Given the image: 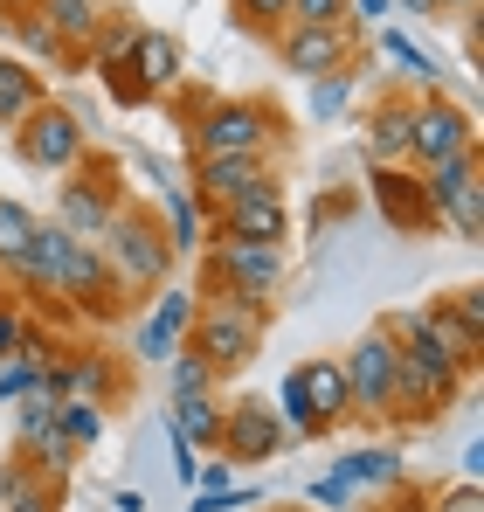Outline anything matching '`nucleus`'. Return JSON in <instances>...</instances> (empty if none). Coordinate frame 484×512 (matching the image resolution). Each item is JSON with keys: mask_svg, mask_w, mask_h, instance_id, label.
I'll return each instance as SVG.
<instances>
[{"mask_svg": "<svg viewBox=\"0 0 484 512\" xmlns=\"http://www.w3.org/2000/svg\"><path fill=\"white\" fill-rule=\"evenodd\" d=\"M381 49H388L395 63H408V77H415V84H429V90H436V77H443V70H436V63H429V56H422V49H415L408 35H395V28H381Z\"/></svg>", "mask_w": 484, "mask_h": 512, "instance_id": "nucleus-32", "label": "nucleus"}, {"mask_svg": "<svg viewBox=\"0 0 484 512\" xmlns=\"http://www.w3.org/2000/svg\"><path fill=\"white\" fill-rule=\"evenodd\" d=\"M0 7H21V0H0Z\"/></svg>", "mask_w": 484, "mask_h": 512, "instance_id": "nucleus-49", "label": "nucleus"}, {"mask_svg": "<svg viewBox=\"0 0 484 512\" xmlns=\"http://www.w3.org/2000/svg\"><path fill=\"white\" fill-rule=\"evenodd\" d=\"M464 146H478V125H471V111L464 104H450V97H415V111H408V160L429 173L443 167V160H457Z\"/></svg>", "mask_w": 484, "mask_h": 512, "instance_id": "nucleus-9", "label": "nucleus"}, {"mask_svg": "<svg viewBox=\"0 0 484 512\" xmlns=\"http://www.w3.org/2000/svg\"><path fill=\"white\" fill-rule=\"evenodd\" d=\"M187 180H194V187H187V201L201 208V222H208L215 208L242 201V194L277 187V180H270V167H263L256 153H215V160H194V173H187Z\"/></svg>", "mask_w": 484, "mask_h": 512, "instance_id": "nucleus-11", "label": "nucleus"}, {"mask_svg": "<svg viewBox=\"0 0 484 512\" xmlns=\"http://www.w3.org/2000/svg\"><path fill=\"white\" fill-rule=\"evenodd\" d=\"M28 236H35V208L0 201V270H14V256L28 250Z\"/></svg>", "mask_w": 484, "mask_h": 512, "instance_id": "nucleus-28", "label": "nucleus"}, {"mask_svg": "<svg viewBox=\"0 0 484 512\" xmlns=\"http://www.w3.org/2000/svg\"><path fill=\"white\" fill-rule=\"evenodd\" d=\"M166 443H173V471H180V478L194 485V471H201V457H194V443H187V436H180L173 423H166Z\"/></svg>", "mask_w": 484, "mask_h": 512, "instance_id": "nucleus-40", "label": "nucleus"}, {"mask_svg": "<svg viewBox=\"0 0 484 512\" xmlns=\"http://www.w3.org/2000/svg\"><path fill=\"white\" fill-rule=\"evenodd\" d=\"M21 485H28V471H21V464H7V471H0V506H7Z\"/></svg>", "mask_w": 484, "mask_h": 512, "instance_id": "nucleus-44", "label": "nucleus"}, {"mask_svg": "<svg viewBox=\"0 0 484 512\" xmlns=\"http://www.w3.org/2000/svg\"><path fill=\"white\" fill-rule=\"evenodd\" d=\"M346 90H353V70H346V77H319V84H312V111H319V118H339V111H346Z\"/></svg>", "mask_w": 484, "mask_h": 512, "instance_id": "nucleus-37", "label": "nucleus"}, {"mask_svg": "<svg viewBox=\"0 0 484 512\" xmlns=\"http://www.w3.org/2000/svg\"><path fill=\"white\" fill-rule=\"evenodd\" d=\"M395 7H408V14H436V0H395Z\"/></svg>", "mask_w": 484, "mask_h": 512, "instance_id": "nucleus-46", "label": "nucleus"}, {"mask_svg": "<svg viewBox=\"0 0 484 512\" xmlns=\"http://www.w3.org/2000/svg\"><path fill=\"white\" fill-rule=\"evenodd\" d=\"M166 374H173V395H215V381H222V374H215L201 353H187V346L166 360Z\"/></svg>", "mask_w": 484, "mask_h": 512, "instance_id": "nucleus-29", "label": "nucleus"}, {"mask_svg": "<svg viewBox=\"0 0 484 512\" xmlns=\"http://www.w3.org/2000/svg\"><path fill=\"white\" fill-rule=\"evenodd\" d=\"M402 512H429V506H402Z\"/></svg>", "mask_w": 484, "mask_h": 512, "instance_id": "nucleus-48", "label": "nucleus"}, {"mask_svg": "<svg viewBox=\"0 0 484 512\" xmlns=\"http://www.w3.org/2000/svg\"><path fill=\"white\" fill-rule=\"evenodd\" d=\"M443 7H478V0H436V14H443Z\"/></svg>", "mask_w": 484, "mask_h": 512, "instance_id": "nucleus-47", "label": "nucleus"}, {"mask_svg": "<svg viewBox=\"0 0 484 512\" xmlns=\"http://www.w3.org/2000/svg\"><path fill=\"white\" fill-rule=\"evenodd\" d=\"M70 229L63 222H35V236H28V250L14 256V270L7 277H21L28 291H56V277H63V263H70Z\"/></svg>", "mask_w": 484, "mask_h": 512, "instance_id": "nucleus-16", "label": "nucleus"}, {"mask_svg": "<svg viewBox=\"0 0 484 512\" xmlns=\"http://www.w3.org/2000/svg\"><path fill=\"white\" fill-rule=\"evenodd\" d=\"M187 326H194V291H180V284H160V305L146 312V326H139V360H153L166 367L180 346H187Z\"/></svg>", "mask_w": 484, "mask_h": 512, "instance_id": "nucleus-15", "label": "nucleus"}, {"mask_svg": "<svg viewBox=\"0 0 484 512\" xmlns=\"http://www.w3.org/2000/svg\"><path fill=\"white\" fill-rule=\"evenodd\" d=\"M14 153H21L35 173H77L83 153H90V139H83V125L63 111V104L42 97V104L14 125Z\"/></svg>", "mask_w": 484, "mask_h": 512, "instance_id": "nucleus-8", "label": "nucleus"}, {"mask_svg": "<svg viewBox=\"0 0 484 512\" xmlns=\"http://www.w3.org/2000/svg\"><path fill=\"white\" fill-rule=\"evenodd\" d=\"M443 222H450L464 243H478V236H484V173L457 194V201H450V208H443Z\"/></svg>", "mask_w": 484, "mask_h": 512, "instance_id": "nucleus-30", "label": "nucleus"}, {"mask_svg": "<svg viewBox=\"0 0 484 512\" xmlns=\"http://www.w3.org/2000/svg\"><path fill=\"white\" fill-rule=\"evenodd\" d=\"M125 208V187H118V160H97V153H83L77 180H63V194H56V222L77 236V243H97L104 229H111V215Z\"/></svg>", "mask_w": 484, "mask_h": 512, "instance_id": "nucleus-6", "label": "nucleus"}, {"mask_svg": "<svg viewBox=\"0 0 484 512\" xmlns=\"http://www.w3.org/2000/svg\"><path fill=\"white\" fill-rule=\"evenodd\" d=\"M312 506H325V512H346L353 506V485L339 478V471H325V478H312V492H305Z\"/></svg>", "mask_w": 484, "mask_h": 512, "instance_id": "nucleus-38", "label": "nucleus"}, {"mask_svg": "<svg viewBox=\"0 0 484 512\" xmlns=\"http://www.w3.org/2000/svg\"><path fill=\"white\" fill-rule=\"evenodd\" d=\"M166 423L180 429L194 450H215V443H222V402H215V395H173Z\"/></svg>", "mask_w": 484, "mask_h": 512, "instance_id": "nucleus-20", "label": "nucleus"}, {"mask_svg": "<svg viewBox=\"0 0 484 512\" xmlns=\"http://www.w3.org/2000/svg\"><path fill=\"white\" fill-rule=\"evenodd\" d=\"M291 21L298 28H332V21H346V0H291Z\"/></svg>", "mask_w": 484, "mask_h": 512, "instance_id": "nucleus-36", "label": "nucleus"}, {"mask_svg": "<svg viewBox=\"0 0 484 512\" xmlns=\"http://www.w3.org/2000/svg\"><path fill=\"white\" fill-rule=\"evenodd\" d=\"M270 409H277V423H284V436H332V429H339L346 416H353L339 360H325V353H319V360L291 367Z\"/></svg>", "mask_w": 484, "mask_h": 512, "instance_id": "nucleus-2", "label": "nucleus"}, {"mask_svg": "<svg viewBox=\"0 0 484 512\" xmlns=\"http://www.w3.org/2000/svg\"><path fill=\"white\" fill-rule=\"evenodd\" d=\"M14 346H21V312L0 305V360H14Z\"/></svg>", "mask_w": 484, "mask_h": 512, "instance_id": "nucleus-42", "label": "nucleus"}, {"mask_svg": "<svg viewBox=\"0 0 484 512\" xmlns=\"http://www.w3.org/2000/svg\"><path fill=\"white\" fill-rule=\"evenodd\" d=\"M125 77L146 90V97H153V90H173V84H180V42H173V35H146V28H139V49H132Z\"/></svg>", "mask_w": 484, "mask_h": 512, "instance_id": "nucleus-17", "label": "nucleus"}, {"mask_svg": "<svg viewBox=\"0 0 484 512\" xmlns=\"http://www.w3.org/2000/svg\"><path fill=\"white\" fill-rule=\"evenodd\" d=\"M478 173H484L478 146H464V153H457V160H443V167H429V173H422V194H429V208L443 215V208H450V201H457V194L478 180Z\"/></svg>", "mask_w": 484, "mask_h": 512, "instance_id": "nucleus-22", "label": "nucleus"}, {"mask_svg": "<svg viewBox=\"0 0 484 512\" xmlns=\"http://www.w3.org/2000/svg\"><path fill=\"white\" fill-rule=\"evenodd\" d=\"M97 250H104L111 277L125 291H160L166 277H173V243H166V229H160V208H118L111 229L97 236Z\"/></svg>", "mask_w": 484, "mask_h": 512, "instance_id": "nucleus-1", "label": "nucleus"}, {"mask_svg": "<svg viewBox=\"0 0 484 512\" xmlns=\"http://www.w3.org/2000/svg\"><path fill=\"white\" fill-rule=\"evenodd\" d=\"M339 478H346V485H402V450H395V443L346 450V457H339Z\"/></svg>", "mask_w": 484, "mask_h": 512, "instance_id": "nucleus-21", "label": "nucleus"}, {"mask_svg": "<svg viewBox=\"0 0 484 512\" xmlns=\"http://www.w3.org/2000/svg\"><path fill=\"white\" fill-rule=\"evenodd\" d=\"M7 28L21 35V49H35V56H63V42L49 35V21L42 14H7Z\"/></svg>", "mask_w": 484, "mask_h": 512, "instance_id": "nucleus-34", "label": "nucleus"}, {"mask_svg": "<svg viewBox=\"0 0 484 512\" xmlns=\"http://www.w3.org/2000/svg\"><path fill=\"white\" fill-rule=\"evenodd\" d=\"M381 201H388L395 229H415V222H429V215H436V208H429V194H422V180H402V173H381Z\"/></svg>", "mask_w": 484, "mask_h": 512, "instance_id": "nucleus-24", "label": "nucleus"}, {"mask_svg": "<svg viewBox=\"0 0 484 512\" xmlns=\"http://www.w3.org/2000/svg\"><path fill=\"white\" fill-rule=\"evenodd\" d=\"M35 104H42V77L14 56H0V125H21Z\"/></svg>", "mask_w": 484, "mask_h": 512, "instance_id": "nucleus-23", "label": "nucleus"}, {"mask_svg": "<svg viewBox=\"0 0 484 512\" xmlns=\"http://www.w3.org/2000/svg\"><path fill=\"white\" fill-rule=\"evenodd\" d=\"M229 464H263V457H277L284 450V423H277V409L263 402V395H249V402H229L222 409V443H215Z\"/></svg>", "mask_w": 484, "mask_h": 512, "instance_id": "nucleus-13", "label": "nucleus"}, {"mask_svg": "<svg viewBox=\"0 0 484 512\" xmlns=\"http://www.w3.org/2000/svg\"><path fill=\"white\" fill-rule=\"evenodd\" d=\"M263 319L256 305H236V298H194V326H187V353H201L215 374H236L242 360L263 346Z\"/></svg>", "mask_w": 484, "mask_h": 512, "instance_id": "nucleus-4", "label": "nucleus"}, {"mask_svg": "<svg viewBox=\"0 0 484 512\" xmlns=\"http://www.w3.org/2000/svg\"><path fill=\"white\" fill-rule=\"evenodd\" d=\"M429 512H484V492H478V485H457V492H443Z\"/></svg>", "mask_w": 484, "mask_h": 512, "instance_id": "nucleus-41", "label": "nucleus"}, {"mask_svg": "<svg viewBox=\"0 0 484 512\" xmlns=\"http://www.w3.org/2000/svg\"><path fill=\"white\" fill-rule=\"evenodd\" d=\"M381 14H395V0H346V21L360 28V21H381Z\"/></svg>", "mask_w": 484, "mask_h": 512, "instance_id": "nucleus-43", "label": "nucleus"}, {"mask_svg": "<svg viewBox=\"0 0 484 512\" xmlns=\"http://www.w3.org/2000/svg\"><path fill=\"white\" fill-rule=\"evenodd\" d=\"M229 7H236L249 28H284L291 21V0H229Z\"/></svg>", "mask_w": 484, "mask_h": 512, "instance_id": "nucleus-35", "label": "nucleus"}, {"mask_svg": "<svg viewBox=\"0 0 484 512\" xmlns=\"http://www.w3.org/2000/svg\"><path fill=\"white\" fill-rule=\"evenodd\" d=\"M42 21H49V35H56L63 49H70V42L90 49V42H97V28H104L111 14H104L97 0H42Z\"/></svg>", "mask_w": 484, "mask_h": 512, "instance_id": "nucleus-19", "label": "nucleus"}, {"mask_svg": "<svg viewBox=\"0 0 484 512\" xmlns=\"http://www.w3.org/2000/svg\"><path fill=\"white\" fill-rule=\"evenodd\" d=\"M35 381H42V360H0V402H21V395H35Z\"/></svg>", "mask_w": 484, "mask_h": 512, "instance_id": "nucleus-33", "label": "nucleus"}, {"mask_svg": "<svg viewBox=\"0 0 484 512\" xmlns=\"http://www.w3.org/2000/svg\"><path fill=\"white\" fill-rule=\"evenodd\" d=\"M277 125L284 118L263 97H201L187 139H194V160H215V153H256L263 160V146L277 139Z\"/></svg>", "mask_w": 484, "mask_h": 512, "instance_id": "nucleus-3", "label": "nucleus"}, {"mask_svg": "<svg viewBox=\"0 0 484 512\" xmlns=\"http://www.w3.org/2000/svg\"><path fill=\"white\" fill-rule=\"evenodd\" d=\"M90 49H97V70L111 77V70H125V63H132V49H139V28H132V21H104Z\"/></svg>", "mask_w": 484, "mask_h": 512, "instance_id": "nucleus-27", "label": "nucleus"}, {"mask_svg": "<svg viewBox=\"0 0 484 512\" xmlns=\"http://www.w3.org/2000/svg\"><path fill=\"white\" fill-rule=\"evenodd\" d=\"M166 243H173V256L201 250V208L187 201V187H166Z\"/></svg>", "mask_w": 484, "mask_h": 512, "instance_id": "nucleus-25", "label": "nucleus"}, {"mask_svg": "<svg viewBox=\"0 0 484 512\" xmlns=\"http://www.w3.org/2000/svg\"><path fill=\"white\" fill-rule=\"evenodd\" d=\"M353 49H360V28H353V21H332V28H298V21H284V35H277L284 70L305 77V84L346 77V70H353Z\"/></svg>", "mask_w": 484, "mask_h": 512, "instance_id": "nucleus-10", "label": "nucleus"}, {"mask_svg": "<svg viewBox=\"0 0 484 512\" xmlns=\"http://www.w3.org/2000/svg\"><path fill=\"white\" fill-rule=\"evenodd\" d=\"M56 298H70V305L90 312V319H118L132 291L111 277V263H104L97 243H70V263H63V277H56Z\"/></svg>", "mask_w": 484, "mask_h": 512, "instance_id": "nucleus-12", "label": "nucleus"}, {"mask_svg": "<svg viewBox=\"0 0 484 512\" xmlns=\"http://www.w3.org/2000/svg\"><path fill=\"white\" fill-rule=\"evenodd\" d=\"M408 97H388V104H374V118H367V153H374V167H402L408 160Z\"/></svg>", "mask_w": 484, "mask_h": 512, "instance_id": "nucleus-18", "label": "nucleus"}, {"mask_svg": "<svg viewBox=\"0 0 484 512\" xmlns=\"http://www.w3.org/2000/svg\"><path fill=\"white\" fill-rule=\"evenodd\" d=\"M208 222H215V243H284V229H291L277 187L242 194V201H229V208H215Z\"/></svg>", "mask_w": 484, "mask_h": 512, "instance_id": "nucleus-14", "label": "nucleus"}, {"mask_svg": "<svg viewBox=\"0 0 484 512\" xmlns=\"http://www.w3.org/2000/svg\"><path fill=\"white\" fill-rule=\"evenodd\" d=\"M56 429L83 450V443H97V436H104V416H97V402H56Z\"/></svg>", "mask_w": 484, "mask_h": 512, "instance_id": "nucleus-31", "label": "nucleus"}, {"mask_svg": "<svg viewBox=\"0 0 484 512\" xmlns=\"http://www.w3.org/2000/svg\"><path fill=\"white\" fill-rule=\"evenodd\" d=\"M0 512H56V492L28 478V485H21V492H14V499H7V506H0Z\"/></svg>", "mask_w": 484, "mask_h": 512, "instance_id": "nucleus-39", "label": "nucleus"}, {"mask_svg": "<svg viewBox=\"0 0 484 512\" xmlns=\"http://www.w3.org/2000/svg\"><path fill=\"white\" fill-rule=\"evenodd\" d=\"M111 506H118V512H146V506H139V492H111Z\"/></svg>", "mask_w": 484, "mask_h": 512, "instance_id": "nucleus-45", "label": "nucleus"}, {"mask_svg": "<svg viewBox=\"0 0 484 512\" xmlns=\"http://www.w3.org/2000/svg\"><path fill=\"white\" fill-rule=\"evenodd\" d=\"M277 284H284V243H215L201 270V291L256 305V312H270Z\"/></svg>", "mask_w": 484, "mask_h": 512, "instance_id": "nucleus-5", "label": "nucleus"}, {"mask_svg": "<svg viewBox=\"0 0 484 512\" xmlns=\"http://www.w3.org/2000/svg\"><path fill=\"white\" fill-rule=\"evenodd\" d=\"M339 374H346V402H353V416H374V423H381L388 402H395V333H388V319L339 353Z\"/></svg>", "mask_w": 484, "mask_h": 512, "instance_id": "nucleus-7", "label": "nucleus"}, {"mask_svg": "<svg viewBox=\"0 0 484 512\" xmlns=\"http://www.w3.org/2000/svg\"><path fill=\"white\" fill-rule=\"evenodd\" d=\"M118 388V367L104 360V353H77L70 360V395L63 402H97V395H111Z\"/></svg>", "mask_w": 484, "mask_h": 512, "instance_id": "nucleus-26", "label": "nucleus"}]
</instances>
